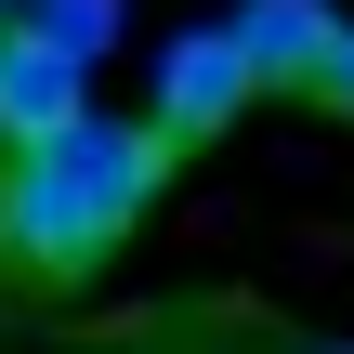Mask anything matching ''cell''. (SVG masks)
Returning a JSON list of instances; mask_svg holds the SVG:
<instances>
[{
  "label": "cell",
  "instance_id": "6da1fadb",
  "mask_svg": "<svg viewBox=\"0 0 354 354\" xmlns=\"http://www.w3.org/2000/svg\"><path fill=\"white\" fill-rule=\"evenodd\" d=\"M158 184H171V145L145 131V118H66L53 145H13L0 158V263L13 276H39V289H66V276H92L145 210H158Z\"/></svg>",
  "mask_w": 354,
  "mask_h": 354
},
{
  "label": "cell",
  "instance_id": "7a4b0ae2",
  "mask_svg": "<svg viewBox=\"0 0 354 354\" xmlns=\"http://www.w3.org/2000/svg\"><path fill=\"white\" fill-rule=\"evenodd\" d=\"M250 105H263V79H250L236 26H184V39L158 53V92H145V131H158L171 158H197V145H223V131H236Z\"/></svg>",
  "mask_w": 354,
  "mask_h": 354
},
{
  "label": "cell",
  "instance_id": "3957f363",
  "mask_svg": "<svg viewBox=\"0 0 354 354\" xmlns=\"http://www.w3.org/2000/svg\"><path fill=\"white\" fill-rule=\"evenodd\" d=\"M66 118H92V66L13 13V26H0V158H13V145H53Z\"/></svg>",
  "mask_w": 354,
  "mask_h": 354
},
{
  "label": "cell",
  "instance_id": "277c9868",
  "mask_svg": "<svg viewBox=\"0 0 354 354\" xmlns=\"http://www.w3.org/2000/svg\"><path fill=\"white\" fill-rule=\"evenodd\" d=\"M223 26H236V53H250V79H263V92H302L342 13H328V0H236Z\"/></svg>",
  "mask_w": 354,
  "mask_h": 354
},
{
  "label": "cell",
  "instance_id": "5b68a950",
  "mask_svg": "<svg viewBox=\"0 0 354 354\" xmlns=\"http://www.w3.org/2000/svg\"><path fill=\"white\" fill-rule=\"evenodd\" d=\"M39 39H66L79 66H105V39H118V0H13Z\"/></svg>",
  "mask_w": 354,
  "mask_h": 354
},
{
  "label": "cell",
  "instance_id": "8992f818",
  "mask_svg": "<svg viewBox=\"0 0 354 354\" xmlns=\"http://www.w3.org/2000/svg\"><path fill=\"white\" fill-rule=\"evenodd\" d=\"M302 105H328V118H354V13L328 26V53H315V79H302Z\"/></svg>",
  "mask_w": 354,
  "mask_h": 354
},
{
  "label": "cell",
  "instance_id": "52a82bcc",
  "mask_svg": "<svg viewBox=\"0 0 354 354\" xmlns=\"http://www.w3.org/2000/svg\"><path fill=\"white\" fill-rule=\"evenodd\" d=\"M0 26H13V0H0Z\"/></svg>",
  "mask_w": 354,
  "mask_h": 354
},
{
  "label": "cell",
  "instance_id": "ba28073f",
  "mask_svg": "<svg viewBox=\"0 0 354 354\" xmlns=\"http://www.w3.org/2000/svg\"><path fill=\"white\" fill-rule=\"evenodd\" d=\"M328 354H354V342H328Z\"/></svg>",
  "mask_w": 354,
  "mask_h": 354
}]
</instances>
